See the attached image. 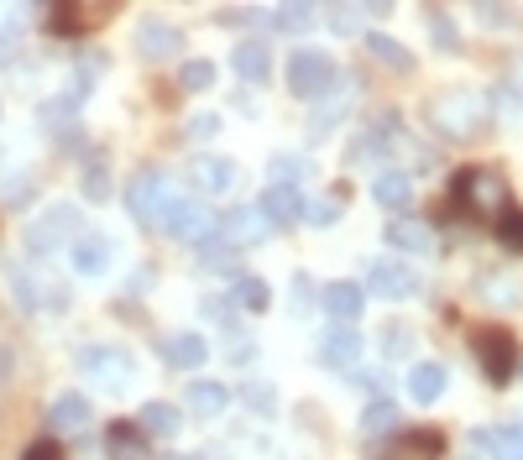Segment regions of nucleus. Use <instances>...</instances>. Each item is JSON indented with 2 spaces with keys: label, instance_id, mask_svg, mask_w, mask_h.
<instances>
[{
  "label": "nucleus",
  "instance_id": "1",
  "mask_svg": "<svg viewBox=\"0 0 523 460\" xmlns=\"http://www.w3.org/2000/svg\"><path fill=\"white\" fill-rule=\"evenodd\" d=\"M424 121L445 142H476L492 126V95H482V89H440V95H429Z\"/></svg>",
  "mask_w": 523,
  "mask_h": 460
},
{
  "label": "nucleus",
  "instance_id": "2",
  "mask_svg": "<svg viewBox=\"0 0 523 460\" xmlns=\"http://www.w3.org/2000/svg\"><path fill=\"white\" fill-rule=\"evenodd\" d=\"M178 204H184V194H178V178L163 173V168L136 173L131 189H126V210H131V220H142V225H168Z\"/></svg>",
  "mask_w": 523,
  "mask_h": 460
},
{
  "label": "nucleus",
  "instance_id": "3",
  "mask_svg": "<svg viewBox=\"0 0 523 460\" xmlns=\"http://www.w3.org/2000/svg\"><path fill=\"white\" fill-rule=\"evenodd\" d=\"M456 204L466 215H476V220H503V210H513V199H508V183H503V173H492V168H466L461 178H456Z\"/></svg>",
  "mask_w": 523,
  "mask_h": 460
},
{
  "label": "nucleus",
  "instance_id": "4",
  "mask_svg": "<svg viewBox=\"0 0 523 460\" xmlns=\"http://www.w3.org/2000/svg\"><path fill=\"white\" fill-rule=\"evenodd\" d=\"M288 89L299 100H325L340 89V74H335V58L320 53V48H299L288 58Z\"/></svg>",
  "mask_w": 523,
  "mask_h": 460
},
{
  "label": "nucleus",
  "instance_id": "5",
  "mask_svg": "<svg viewBox=\"0 0 523 460\" xmlns=\"http://www.w3.org/2000/svg\"><path fill=\"white\" fill-rule=\"evenodd\" d=\"M79 372L95 382L100 393H126L136 361H131V351H121V345H84V351H79Z\"/></svg>",
  "mask_w": 523,
  "mask_h": 460
},
{
  "label": "nucleus",
  "instance_id": "6",
  "mask_svg": "<svg viewBox=\"0 0 523 460\" xmlns=\"http://www.w3.org/2000/svg\"><path fill=\"white\" fill-rule=\"evenodd\" d=\"M471 351H476V361H482L487 382H497V387L518 372V345H513L508 330H476L471 335Z\"/></svg>",
  "mask_w": 523,
  "mask_h": 460
},
{
  "label": "nucleus",
  "instance_id": "7",
  "mask_svg": "<svg viewBox=\"0 0 523 460\" xmlns=\"http://www.w3.org/2000/svg\"><path fill=\"white\" fill-rule=\"evenodd\" d=\"M215 236L231 246V251H246V246H262V241L272 236V225H267V215H262V204H231V210H225V220L215 225Z\"/></svg>",
  "mask_w": 523,
  "mask_h": 460
},
{
  "label": "nucleus",
  "instance_id": "8",
  "mask_svg": "<svg viewBox=\"0 0 523 460\" xmlns=\"http://www.w3.org/2000/svg\"><path fill=\"white\" fill-rule=\"evenodd\" d=\"M79 225H84L79 204H53V210L27 230V251H32V257H48L53 246H63L68 236H79Z\"/></svg>",
  "mask_w": 523,
  "mask_h": 460
},
{
  "label": "nucleus",
  "instance_id": "9",
  "mask_svg": "<svg viewBox=\"0 0 523 460\" xmlns=\"http://www.w3.org/2000/svg\"><path fill=\"white\" fill-rule=\"evenodd\" d=\"M367 293H377V298H414L419 278H414V267H408V262L382 257V262L367 267Z\"/></svg>",
  "mask_w": 523,
  "mask_h": 460
},
{
  "label": "nucleus",
  "instance_id": "10",
  "mask_svg": "<svg viewBox=\"0 0 523 460\" xmlns=\"http://www.w3.org/2000/svg\"><path fill=\"white\" fill-rule=\"evenodd\" d=\"M388 246L408 251V257H429V251L440 246V236H435V225L419 220V215H393L388 220Z\"/></svg>",
  "mask_w": 523,
  "mask_h": 460
},
{
  "label": "nucleus",
  "instance_id": "11",
  "mask_svg": "<svg viewBox=\"0 0 523 460\" xmlns=\"http://www.w3.org/2000/svg\"><path fill=\"white\" fill-rule=\"evenodd\" d=\"M178 48H184V37H178V27H168V21H142V27H136V53L147 63H163Z\"/></svg>",
  "mask_w": 523,
  "mask_h": 460
},
{
  "label": "nucleus",
  "instance_id": "12",
  "mask_svg": "<svg viewBox=\"0 0 523 460\" xmlns=\"http://www.w3.org/2000/svg\"><path fill=\"white\" fill-rule=\"evenodd\" d=\"M168 230H173V236L184 241V246H204V241L215 236V220H210V210H204V204H189V199H184V204L173 210Z\"/></svg>",
  "mask_w": 523,
  "mask_h": 460
},
{
  "label": "nucleus",
  "instance_id": "13",
  "mask_svg": "<svg viewBox=\"0 0 523 460\" xmlns=\"http://www.w3.org/2000/svg\"><path fill=\"white\" fill-rule=\"evenodd\" d=\"M48 429L53 434H84L89 429V398L84 393H58L48 403Z\"/></svg>",
  "mask_w": 523,
  "mask_h": 460
},
{
  "label": "nucleus",
  "instance_id": "14",
  "mask_svg": "<svg viewBox=\"0 0 523 460\" xmlns=\"http://www.w3.org/2000/svg\"><path fill=\"white\" fill-rule=\"evenodd\" d=\"M372 199L382 204V210H393V215H408V204H414V178L408 173H377L372 178Z\"/></svg>",
  "mask_w": 523,
  "mask_h": 460
},
{
  "label": "nucleus",
  "instance_id": "15",
  "mask_svg": "<svg viewBox=\"0 0 523 460\" xmlns=\"http://www.w3.org/2000/svg\"><path fill=\"white\" fill-rule=\"evenodd\" d=\"M471 450H492V460H523V429L518 424L471 429Z\"/></svg>",
  "mask_w": 523,
  "mask_h": 460
},
{
  "label": "nucleus",
  "instance_id": "16",
  "mask_svg": "<svg viewBox=\"0 0 523 460\" xmlns=\"http://www.w3.org/2000/svg\"><path fill=\"white\" fill-rule=\"evenodd\" d=\"M325 309H330L335 325H356L361 309H367V288L361 283H330L325 288Z\"/></svg>",
  "mask_w": 523,
  "mask_h": 460
},
{
  "label": "nucleus",
  "instance_id": "17",
  "mask_svg": "<svg viewBox=\"0 0 523 460\" xmlns=\"http://www.w3.org/2000/svg\"><path fill=\"white\" fill-rule=\"evenodd\" d=\"M231 68L241 74V84H267V79H272V53H267V42H236Z\"/></svg>",
  "mask_w": 523,
  "mask_h": 460
},
{
  "label": "nucleus",
  "instance_id": "18",
  "mask_svg": "<svg viewBox=\"0 0 523 460\" xmlns=\"http://www.w3.org/2000/svg\"><path fill=\"white\" fill-rule=\"evenodd\" d=\"M320 356H325L330 366H340V372H351V366H356V356H361V335H356L351 325H335V330H325V340H320Z\"/></svg>",
  "mask_w": 523,
  "mask_h": 460
},
{
  "label": "nucleus",
  "instance_id": "19",
  "mask_svg": "<svg viewBox=\"0 0 523 460\" xmlns=\"http://www.w3.org/2000/svg\"><path fill=\"white\" fill-rule=\"evenodd\" d=\"M105 450H110V460H152L142 424H110L105 429Z\"/></svg>",
  "mask_w": 523,
  "mask_h": 460
},
{
  "label": "nucleus",
  "instance_id": "20",
  "mask_svg": "<svg viewBox=\"0 0 523 460\" xmlns=\"http://www.w3.org/2000/svg\"><path fill=\"white\" fill-rule=\"evenodd\" d=\"M194 183L204 194H231L236 189V163H231V157H199V163H194Z\"/></svg>",
  "mask_w": 523,
  "mask_h": 460
},
{
  "label": "nucleus",
  "instance_id": "21",
  "mask_svg": "<svg viewBox=\"0 0 523 460\" xmlns=\"http://www.w3.org/2000/svg\"><path fill=\"white\" fill-rule=\"evenodd\" d=\"M100 21H105V6H84V0H68V6L53 11V27L68 37H84L89 27H100Z\"/></svg>",
  "mask_w": 523,
  "mask_h": 460
},
{
  "label": "nucleus",
  "instance_id": "22",
  "mask_svg": "<svg viewBox=\"0 0 523 460\" xmlns=\"http://www.w3.org/2000/svg\"><path fill=\"white\" fill-rule=\"evenodd\" d=\"M445 366L440 361H419L414 366V372H408V398H414V403H435L440 393H445Z\"/></svg>",
  "mask_w": 523,
  "mask_h": 460
},
{
  "label": "nucleus",
  "instance_id": "23",
  "mask_svg": "<svg viewBox=\"0 0 523 460\" xmlns=\"http://www.w3.org/2000/svg\"><path fill=\"white\" fill-rule=\"evenodd\" d=\"M262 215H267V225H293V220H304L299 189H267V194H262Z\"/></svg>",
  "mask_w": 523,
  "mask_h": 460
},
{
  "label": "nucleus",
  "instance_id": "24",
  "mask_svg": "<svg viewBox=\"0 0 523 460\" xmlns=\"http://www.w3.org/2000/svg\"><path fill=\"white\" fill-rule=\"evenodd\" d=\"M163 356H168L173 372H194V366H204V356H210V351H204V340H199L194 330H184V335H173V340L163 345Z\"/></svg>",
  "mask_w": 523,
  "mask_h": 460
},
{
  "label": "nucleus",
  "instance_id": "25",
  "mask_svg": "<svg viewBox=\"0 0 523 460\" xmlns=\"http://www.w3.org/2000/svg\"><path fill=\"white\" fill-rule=\"evenodd\" d=\"M184 403H189L194 413H204V419H215V413L231 408V393H225L220 382H189V387H184Z\"/></svg>",
  "mask_w": 523,
  "mask_h": 460
},
{
  "label": "nucleus",
  "instance_id": "26",
  "mask_svg": "<svg viewBox=\"0 0 523 460\" xmlns=\"http://www.w3.org/2000/svg\"><path fill=\"white\" fill-rule=\"evenodd\" d=\"M105 267H110V241L105 236H79V246H74V272H84V278H100Z\"/></svg>",
  "mask_w": 523,
  "mask_h": 460
},
{
  "label": "nucleus",
  "instance_id": "27",
  "mask_svg": "<svg viewBox=\"0 0 523 460\" xmlns=\"http://www.w3.org/2000/svg\"><path fill=\"white\" fill-rule=\"evenodd\" d=\"M440 455V434H403L398 445H388L377 460H435Z\"/></svg>",
  "mask_w": 523,
  "mask_h": 460
},
{
  "label": "nucleus",
  "instance_id": "28",
  "mask_svg": "<svg viewBox=\"0 0 523 460\" xmlns=\"http://www.w3.org/2000/svg\"><path fill=\"white\" fill-rule=\"evenodd\" d=\"M346 105H351V100H346V89H335V95H325V105L309 115V142H325V136L340 126V115H346Z\"/></svg>",
  "mask_w": 523,
  "mask_h": 460
},
{
  "label": "nucleus",
  "instance_id": "29",
  "mask_svg": "<svg viewBox=\"0 0 523 460\" xmlns=\"http://www.w3.org/2000/svg\"><path fill=\"white\" fill-rule=\"evenodd\" d=\"M136 424H142V434H157V440H168V434H178V424H184V419H178L173 403H147Z\"/></svg>",
  "mask_w": 523,
  "mask_h": 460
},
{
  "label": "nucleus",
  "instance_id": "30",
  "mask_svg": "<svg viewBox=\"0 0 523 460\" xmlns=\"http://www.w3.org/2000/svg\"><path fill=\"white\" fill-rule=\"evenodd\" d=\"M314 16H320V11H314V6H304V0H288V6H272V27H278V32H309L314 27Z\"/></svg>",
  "mask_w": 523,
  "mask_h": 460
},
{
  "label": "nucleus",
  "instance_id": "31",
  "mask_svg": "<svg viewBox=\"0 0 523 460\" xmlns=\"http://www.w3.org/2000/svg\"><path fill=\"white\" fill-rule=\"evenodd\" d=\"M367 48H372V58H382L388 68H398V74H408V68H414V53L398 48L388 32H367Z\"/></svg>",
  "mask_w": 523,
  "mask_h": 460
},
{
  "label": "nucleus",
  "instance_id": "32",
  "mask_svg": "<svg viewBox=\"0 0 523 460\" xmlns=\"http://www.w3.org/2000/svg\"><path fill=\"white\" fill-rule=\"evenodd\" d=\"M398 429V403L393 398H372V408L361 413V434H393Z\"/></svg>",
  "mask_w": 523,
  "mask_h": 460
},
{
  "label": "nucleus",
  "instance_id": "33",
  "mask_svg": "<svg viewBox=\"0 0 523 460\" xmlns=\"http://www.w3.org/2000/svg\"><path fill=\"white\" fill-rule=\"evenodd\" d=\"M518 293H523V283L508 278V272H487V278H482V298H487V304H497V309L518 304Z\"/></svg>",
  "mask_w": 523,
  "mask_h": 460
},
{
  "label": "nucleus",
  "instance_id": "34",
  "mask_svg": "<svg viewBox=\"0 0 523 460\" xmlns=\"http://www.w3.org/2000/svg\"><path fill=\"white\" fill-rule=\"evenodd\" d=\"M231 304L262 314V309H267V283H262V278H236V283H231Z\"/></svg>",
  "mask_w": 523,
  "mask_h": 460
},
{
  "label": "nucleus",
  "instance_id": "35",
  "mask_svg": "<svg viewBox=\"0 0 523 460\" xmlns=\"http://www.w3.org/2000/svg\"><path fill=\"white\" fill-rule=\"evenodd\" d=\"M304 157H293V152H278V157H272V163H267V173H272V189H293V183H299L304 178Z\"/></svg>",
  "mask_w": 523,
  "mask_h": 460
},
{
  "label": "nucleus",
  "instance_id": "36",
  "mask_svg": "<svg viewBox=\"0 0 523 460\" xmlns=\"http://www.w3.org/2000/svg\"><path fill=\"white\" fill-rule=\"evenodd\" d=\"M178 84L194 89V95H199V89H210V84H215V63H210V58H189L184 74H178Z\"/></svg>",
  "mask_w": 523,
  "mask_h": 460
},
{
  "label": "nucleus",
  "instance_id": "37",
  "mask_svg": "<svg viewBox=\"0 0 523 460\" xmlns=\"http://www.w3.org/2000/svg\"><path fill=\"white\" fill-rule=\"evenodd\" d=\"M304 220H309V225H335V220H340V194L309 199V204H304Z\"/></svg>",
  "mask_w": 523,
  "mask_h": 460
},
{
  "label": "nucleus",
  "instance_id": "38",
  "mask_svg": "<svg viewBox=\"0 0 523 460\" xmlns=\"http://www.w3.org/2000/svg\"><path fill=\"white\" fill-rule=\"evenodd\" d=\"M408 351H414V330H408V325H388V330H382V356L403 361Z\"/></svg>",
  "mask_w": 523,
  "mask_h": 460
},
{
  "label": "nucleus",
  "instance_id": "39",
  "mask_svg": "<svg viewBox=\"0 0 523 460\" xmlns=\"http://www.w3.org/2000/svg\"><path fill=\"white\" fill-rule=\"evenodd\" d=\"M497 241L523 257V210H503V220H497Z\"/></svg>",
  "mask_w": 523,
  "mask_h": 460
},
{
  "label": "nucleus",
  "instance_id": "40",
  "mask_svg": "<svg viewBox=\"0 0 523 460\" xmlns=\"http://www.w3.org/2000/svg\"><path fill=\"white\" fill-rule=\"evenodd\" d=\"M424 16H429V32H435V48L456 53V48H461V37H456V27H450V16H445V11H435V6H429Z\"/></svg>",
  "mask_w": 523,
  "mask_h": 460
},
{
  "label": "nucleus",
  "instance_id": "41",
  "mask_svg": "<svg viewBox=\"0 0 523 460\" xmlns=\"http://www.w3.org/2000/svg\"><path fill=\"white\" fill-rule=\"evenodd\" d=\"M84 194H89V199H105V194H110V168H105V163H89V168H84Z\"/></svg>",
  "mask_w": 523,
  "mask_h": 460
},
{
  "label": "nucleus",
  "instance_id": "42",
  "mask_svg": "<svg viewBox=\"0 0 523 460\" xmlns=\"http://www.w3.org/2000/svg\"><path fill=\"white\" fill-rule=\"evenodd\" d=\"M37 288H42V283H32L27 272H11V293H16V304H21V309H37V304H42Z\"/></svg>",
  "mask_w": 523,
  "mask_h": 460
},
{
  "label": "nucleus",
  "instance_id": "43",
  "mask_svg": "<svg viewBox=\"0 0 523 460\" xmlns=\"http://www.w3.org/2000/svg\"><path fill=\"white\" fill-rule=\"evenodd\" d=\"M325 16H330V27H335V32H351V27H356V21H361V16H367V6H330Z\"/></svg>",
  "mask_w": 523,
  "mask_h": 460
},
{
  "label": "nucleus",
  "instance_id": "44",
  "mask_svg": "<svg viewBox=\"0 0 523 460\" xmlns=\"http://www.w3.org/2000/svg\"><path fill=\"white\" fill-rule=\"evenodd\" d=\"M246 403H252V408H262V413H272V403H278V393H272L267 382H246Z\"/></svg>",
  "mask_w": 523,
  "mask_h": 460
},
{
  "label": "nucleus",
  "instance_id": "45",
  "mask_svg": "<svg viewBox=\"0 0 523 460\" xmlns=\"http://www.w3.org/2000/svg\"><path fill=\"white\" fill-rule=\"evenodd\" d=\"M215 131H220V115H189V136H194V142H210Z\"/></svg>",
  "mask_w": 523,
  "mask_h": 460
},
{
  "label": "nucleus",
  "instance_id": "46",
  "mask_svg": "<svg viewBox=\"0 0 523 460\" xmlns=\"http://www.w3.org/2000/svg\"><path fill=\"white\" fill-rule=\"evenodd\" d=\"M27 460H63V450H58V445H32Z\"/></svg>",
  "mask_w": 523,
  "mask_h": 460
},
{
  "label": "nucleus",
  "instance_id": "47",
  "mask_svg": "<svg viewBox=\"0 0 523 460\" xmlns=\"http://www.w3.org/2000/svg\"><path fill=\"white\" fill-rule=\"evenodd\" d=\"M11 48H16V32H11V27H0V63L11 58Z\"/></svg>",
  "mask_w": 523,
  "mask_h": 460
},
{
  "label": "nucleus",
  "instance_id": "48",
  "mask_svg": "<svg viewBox=\"0 0 523 460\" xmlns=\"http://www.w3.org/2000/svg\"><path fill=\"white\" fill-rule=\"evenodd\" d=\"M508 84H513L518 95H523V58H513V68H508Z\"/></svg>",
  "mask_w": 523,
  "mask_h": 460
},
{
  "label": "nucleus",
  "instance_id": "49",
  "mask_svg": "<svg viewBox=\"0 0 523 460\" xmlns=\"http://www.w3.org/2000/svg\"><path fill=\"white\" fill-rule=\"evenodd\" d=\"M199 460H231V450H220V445H215V450H199Z\"/></svg>",
  "mask_w": 523,
  "mask_h": 460
},
{
  "label": "nucleus",
  "instance_id": "50",
  "mask_svg": "<svg viewBox=\"0 0 523 460\" xmlns=\"http://www.w3.org/2000/svg\"><path fill=\"white\" fill-rule=\"evenodd\" d=\"M157 460H184V455H157Z\"/></svg>",
  "mask_w": 523,
  "mask_h": 460
},
{
  "label": "nucleus",
  "instance_id": "51",
  "mask_svg": "<svg viewBox=\"0 0 523 460\" xmlns=\"http://www.w3.org/2000/svg\"><path fill=\"white\" fill-rule=\"evenodd\" d=\"M461 460H476V455H461Z\"/></svg>",
  "mask_w": 523,
  "mask_h": 460
}]
</instances>
